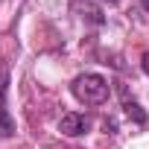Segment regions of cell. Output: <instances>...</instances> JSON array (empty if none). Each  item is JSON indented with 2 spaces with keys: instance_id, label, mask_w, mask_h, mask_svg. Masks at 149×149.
Wrapping results in <instances>:
<instances>
[{
  "instance_id": "1",
  "label": "cell",
  "mask_w": 149,
  "mask_h": 149,
  "mask_svg": "<svg viewBox=\"0 0 149 149\" xmlns=\"http://www.w3.org/2000/svg\"><path fill=\"white\" fill-rule=\"evenodd\" d=\"M70 91L85 105H102L108 100V94H111V85L100 73H79V76L70 82Z\"/></svg>"
},
{
  "instance_id": "2",
  "label": "cell",
  "mask_w": 149,
  "mask_h": 149,
  "mask_svg": "<svg viewBox=\"0 0 149 149\" xmlns=\"http://www.w3.org/2000/svg\"><path fill=\"white\" fill-rule=\"evenodd\" d=\"M88 129H91V117H85V114H76V111L64 114V117H61V123H58V132H61V134H67V137L85 134Z\"/></svg>"
},
{
  "instance_id": "3",
  "label": "cell",
  "mask_w": 149,
  "mask_h": 149,
  "mask_svg": "<svg viewBox=\"0 0 149 149\" xmlns=\"http://www.w3.org/2000/svg\"><path fill=\"white\" fill-rule=\"evenodd\" d=\"M9 134H15V123L6 108V73H3L0 76V137H9Z\"/></svg>"
},
{
  "instance_id": "4",
  "label": "cell",
  "mask_w": 149,
  "mask_h": 149,
  "mask_svg": "<svg viewBox=\"0 0 149 149\" xmlns=\"http://www.w3.org/2000/svg\"><path fill=\"white\" fill-rule=\"evenodd\" d=\"M123 111H126V114H129L137 126H143V123H146V114L140 111V105H137L134 100H129V97H126V91H123Z\"/></svg>"
},
{
  "instance_id": "5",
  "label": "cell",
  "mask_w": 149,
  "mask_h": 149,
  "mask_svg": "<svg viewBox=\"0 0 149 149\" xmlns=\"http://www.w3.org/2000/svg\"><path fill=\"white\" fill-rule=\"evenodd\" d=\"M143 70H146V76H149V53L143 56Z\"/></svg>"
},
{
  "instance_id": "6",
  "label": "cell",
  "mask_w": 149,
  "mask_h": 149,
  "mask_svg": "<svg viewBox=\"0 0 149 149\" xmlns=\"http://www.w3.org/2000/svg\"><path fill=\"white\" fill-rule=\"evenodd\" d=\"M140 6H143V9H149V0H140Z\"/></svg>"
},
{
  "instance_id": "7",
  "label": "cell",
  "mask_w": 149,
  "mask_h": 149,
  "mask_svg": "<svg viewBox=\"0 0 149 149\" xmlns=\"http://www.w3.org/2000/svg\"><path fill=\"white\" fill-rule=\"evenodd\" d=\"M105 3H120V0H105Z\"/></svg>"
}]
</instances>
